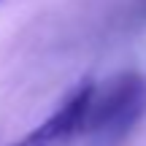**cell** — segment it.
<instances>
[{
	"mask_svg": "<svg viewBox=\"0 0 146 146\" xmlns=\"http://www.w3.org/2000/svg\"><path fill=\"white\" fill-rule=\"evenodd\" d=\"M138 16H141V19L146 22V0H143V3H141V8H138Z\"/></svg>",
	"mask_w": 146,
	"mask_h": 146,
	"instance_id": "cell-3",
	"label": "cell"
},
{
	"mask_svg": "<svg viewBox=\"0 0 146 146\" xmlns=\"http://www.w3.org/2000/svg\"><path fill=\"white\" fill-rule=\"evenodd\" d=\"M92 98H95V81L87 78V81H81L68 95V100H65L41 127L27 133L16 146H68L73 138L81 135L84 127H87Z\"/></svg>",
	"mask_w": 146,
	"mask_h": 146,
	"instance_id": "cell-2",
	"label": "cell"
},
{
	"mask_svg": "<svg viewBox=\"0 0 146 146\" xmlns=\"http://www.w3.org/2000/svg\"><path fill=\"white\" fill-rule=\"evenodd\" d=\"M146 114V78L141 73H119L103 89L95 87L84 135L92 146H119Z\"/></svg>",
	"mask_w": 146,
	"mask_h": 146,
	"instance_id": "cell-1",
	"label": "cell"
}]
</instances>
